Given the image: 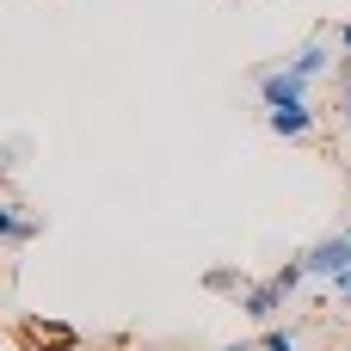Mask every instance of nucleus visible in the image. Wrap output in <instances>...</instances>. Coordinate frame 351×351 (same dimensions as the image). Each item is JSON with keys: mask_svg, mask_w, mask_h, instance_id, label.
Masks as SVG:
<instances>
[{"mask_svg": "<svg viewBox=\"0 0 351 351\" xmlns=\"http://www.w3.org/2000/svg\"><path fill=\"white\" fill-rule=\"evenodd\" d=\"M339 117H346V136H351V86H346V99H339Z\"/></svg>", "mask_w": 351, "mask_h": 351, "instance_id": "nucleus-12", "label": "nucleus"}, {"mask_svg": "<svg viewBox=\"0 0 351 351\" xmlns=\"http://www.w3.org/2000/svg\"><path fill=\"white\" fill-rule=\"evenodd\" d=\"M19 333H25V346H31V351H74V333H68V327H43V321H25Z\"/></svg>", "mask_w": 351, "mask_h": 351, "instance_id": "nucleus-7", "label": "nucleus"}, {"mask_svg": "<svg viewBox=\"0 0 351 351\" xmlns=\"http://www.w3.org/2000/svg\"><path fill=\"white\" fill-rule=\"evenodd\" d=\"M333 43H339V56H346L339 68H346V74H351V19H346V25H339V37H333Z\"/></svg>", "mask_w": 351, "mask_h": 351, "instance_id": "nucleus-10", "label": "nucleus"}, {"mask_svg": "<svg viewBox=\"0 0 351 351\" xmlns=\"http://www.w3.org/2000/svg\"><path fill=\"white\" fill-rule=\"evenodd\" d=\"M327 62H333V43H327V37H308V43H302V49L290 56V68H296L302 80H315V74H327Z\"/></svg>", "mask_w": 351, "mask_h": 351, "instance_id": "nucleus-5", "label": "nucleus"}, {"mask_svg": "<svg viewBox=\"0 0 351 351\" xmlns=\"http://www.w3.org/2000/svg\"><path fill=\"white\" fill-rule=\"evenodd\" d=\"M204 290H210V296H241V290H247V271H241V265H210V271H204Z\"/></svg>", "mask_w": 351, "mask_h": 351, "instance_id": "nucleus-8", "label": "nucleus"}, {"mask_svg": "<svg viewBox=\"0 0 351 351\" xmlns=\"http://www.w3.org/2000/svg\"><path fill=\"white\" fill-rule=\"evenodd\" d=\"M234 302H241V315H247V321L271 327V321H278V308H290V290H284L278 278H265V284H253V278H247V290H241Z\"/></svg>", "mask_w": 351, "mask_h": 351, "instance_id": "nucleus-3", "label": "nucleus"}, {"mask_svg": "<svg viewBox=\"0 0 351 351\" xmlns=\"http://www.w3.org/2000/svg\"><path fill=\"white\" fill-rule=\"evenodd\" d=\"M333 302H339V308H351V278H346V284H333Z\"/></svg>", "mask_w": 351, "mask_h": 351, "instance_id": "nucleus-11", "label": "nucleus"}, {"mask_svg": "<svg viewBox=\"0 0 351 351\" xmlns=\"http://www.w3.org/2000/svg\"><path fill=\"white\" fill-rule=\"evenodd\" d=\"M265 130L271 136H290V142H308L315 136V111L308 105H278V111H265Z\"/></svg>", "mask_w": 351, "mask_h": 351, "instance_id": "nucleus-4", "label": "nucleus"}, {"mask_svg": "<svg viewBox=\"0 0 351 351\" xmlns=\"http://www.w3.org/2000/svg\"><path fill=\"white\" fill-rule=\"evenodd\" d=\"M346 228H351V222H346Z\"/></svg>", "mask_w": 351, "mask_h": 351, "instance_id": "nucleus-14", "label": "nucleus"}, {"mask_svg": "<svg viewBox=\"0 0 351 351\" xmlns=\"http://www.w3.org/2000/svg\"><path fill=\"white\" fill-rule=\"evenodd\" d=\"M253 93H259V105H265V111H278V105H308V80H302L290 62L259 68V74H253Z\"/></svg>", "mask_w": 351, "mask_h": 351, "instance_id": "nucleus-2", "label": "nucleus"}, {"mask_svg": "<svg viewBox=\"0 0 351 351\" xmlns=\"http://www.w3.org/2000/svg\"><path fill=\"white\" fill-rule=\"evenodd\" d=\"M259 351H302V339H296L290 327H265V339H259Z\"/></svg>", "mask_w": 351, "mask_h": 351, "instance_id": "nucleus-9", "label": "nucleus"}, {"mask_svg": "<svg viewBox=\"0 0 351 351\" xmlns=\"http://www.w3.org/2000/svg\"><path fill=\"white\" fill-rule=\"evenodd\" d=\"M346 86H351V74H346Z\"/></svg>", "mask_w": 351, "mask_h": 351, "instance_id": "nucleus-13", "label": "nucleus"}, {"mask_svg": "<svg viewBox=\"0 0 351 351\" xmlns=\"http://www.w3.org/2000/svg\"><path fill=\"white\" fill-rule=\"evenodd\" d=\"M0 241H6V247H25V241H37V216H25L19 204H0Z\"/></svg>", "mask_w": 351, "mask_h": 351, "instance_id": "nucleus-6", "label": "nucleus"}, {"mask_svg": "<svg viewBox=\"0 0 351 351\" xmlns=\"http://www.w3.org/2000/svg\"><path fill=\"white\" fill-rule=\"evenodd\" d=\"M302 265H308V278H321V284H346L351 278V228L315 241V247L302 253Z\"/></svg>", "mask_w": 351, "mask_h": 351, "instance_id": "nucleus-1", "label": "nucleus"}]
</instances>
